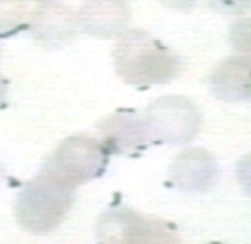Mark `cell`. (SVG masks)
Segmentation results:
<instances>
[{
    "instance_id": "obj_1",
    "label": "cell",
    "mask_w": 251,
    "mask_h": 244,
    "mask_svg": "<svg viewBox=\"0 0 251 244\" xmlns=\"http://www.w3.org/2000/svg\"><path fill=\"white\" fill-rule=\"evenodd\" d=\"M115 66L130 84H161L179 72V60L168 48L149 34L130 32L116 44Z\"/></svg>"
},
{
    "instance_id": "obj_12",
    "label": "cell",
    "mask_w": 251,
    "mask_h": 244,
    "mask_svg": "<svg viewBox=\"0 0 251 244\" xmlns=\"http://www.w3.org/2000/svg\"><path fill=\"white\" fill-rule=\"evenodd\" d=\"M238 176L242 183L243 188L251 194V155L245 157L242 162L239 163L238 167Z\"/></svg>"
},
{
    "instance_id": "obj_6",
    "label": "cell",
    "mask_w": 251,
    "mask_h": 244,
    "mask_svg": "<svg viewBox=\"0 0 251 244\" xmlns=\"http://www.w3.org/2000/svg\"><path fill=\"white\" fill-rule=\"evenodd\" d=\"M211 87L223 100H251V53L225 60L211 76Z\"/></svg>"
},
{
    "instance_id": "obj_9",
    "label": "cell",
    "mask_w": 251,
    "mask_h": 244,
    "mask_svg": "<svg viewBox=\"0 0 251 244\" xmlns=\"http://www.w3.org/2000/svg\"><path fill=\"white\" fill-rule=\"evenodd\" d=\"M176 182L185 190H201L209 187L215 175L213 163L202 150H189L176 162Z\"/></svg>"
},
{
    "instance_id": "obj_2",
    "label": "cell",
    "mask_w": 251,
    "mask_h": 244,
    "mask_svg": "<svg viewBox=\"0 0 251 244\" xmlns=\"http://www.w3.org/2000/svg\"><path fill=\"white\" fill-rule=\"evenodd\" d=\"M74 186L42 170L17 199V221L25 230L36 235L50 232L66 216L74 200Z\"/></svg>"
},
{
    "instance_id": "obj_7",
    "label": "cell",
    "mask_w": 251,
    "mask_h": 244,
    "mask_svg": "<svg viewBox=\"0 0 251 244\" xmlns=\"http://www.w3.org/2000/svg\"><path fill=\"white\" fill-rule=\"evenodd\" d=\"M85 31L95 36L112 37L125 27L128 7L122 0H92L81 14Z\"/></svg>"
},
{
    "instance_id": "obj_13",
    "label": "cell",
    "mask_w": 251,
    "mask_h": 244,
    "mask_svg": "<svg viewBox=\"0 0 251 244\" xmlns=\"http://www.w3.org/2000/svg\"><path fill=\"white\" fill-rule=\"evenodd\" d=\"M5 93H6V89H5V83L2 82L1 79H0V105L4 104Z\"/></svg>"
},
{
    "instance_id": "obj_3",
    "label": "cell",
    "mask_w": 251,
    "mask_h": 244,
    "mask_svg": "<svg viewBox=\"0 0 251 244\" xmlns=\"http://www.w3.org/2000/svg\"><path fill=\"white\" fill-rule=\"evenodd\" d=\"M97 233L101 244H179L170 223L129 209H115L100 216Z\"/></svg>"
},
{
    "instance_id": "obj_10",
    "label": "cell",
    "mask_w": 251,
    "mask_h": 244,
    "mask_svg": "<svg viewBox=\"0 0 251 244\" xmlns=\"http://www.w3.org/2000/svg\"><path fill=\"white\" fill-rule=\"evenodd\" d=\"M42 0H0V32L7 33L39 16Z\"/></svg>"
},
{
    "instance_id": "obj_4",
    "label": "cell",
    "mask_w": 251,
    "mask_h": 244,
    "mask_svg": "<svg viewBox=\"0 0 251 244\" xmlns=\"http://www.w3.org/2000/svg\"><path fill=\"white\" fill-rule=\"evenodd\" d=\"M105 163L106 155L97 140L84 136H75L59 145L43 170L76 188L99 176Z\"/></svg>"
},
{
    "instance_id": "obj_8",
    "label": "cell",
    "mask_w": 251,
    "mask_h": 244,
    "mask_svg": "<svg viewBox=\"0 0 251 244\" xmlns=\"http://www.w3.org/2000/svg\"><path fill=\"white\" fill-rule=\"evenodd\" d=\"M101 131L107 143L111 144L114 149L121 152L140 147V144L151 137L147 123L129 115H115L109 117V120L101 125Z\"/></svg>"
},
{
    "instance_id": "obj_5",
    "label": "cell",
    "mask_w": 251,
    "mask_h": 244,
    "mask_svg": "<svg viewBox=\"0 0 251 244\" xmlns=\"http://www.w3.org/2000/svg\"><path fill=\"white\" fill-rule=\"evenodd\" d=\"M199 114L194 105L182 98L157 100L148 112L150 136L171 143H183L197 133Z\"/></svg>"
},
{
    "instance_id": "obj_11",
    "label": "cell",
    "mask_w": 251,
    "mask_h": 244,
    "mask_svg": "<svg viewBox=\"0 0 251 244\" xmlns=\"http://www.w3.org/2000/svg\"><path fill=\"white\" fill-rule=\"evenodd\" d=\"M232 42L237 49L251 53V20L237 22L232 29Z\"/></svg>"
}]
</instances>
